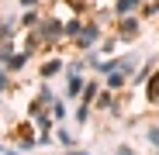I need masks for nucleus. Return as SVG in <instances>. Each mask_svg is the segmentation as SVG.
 <instances>
[{"instance_id": "1", "label": "nucleus", "mask_w": 159, "mask_h": 155, "mask_svg": "<svg viewBox=\"0 0 159 155\" xmlns=\"http://www.w3.org/2000/svg\"><path fill=\"white\" fill-rule=\"evenodd\" d=\"M42 35H45V38H62V24H59V21H45V24H42Z\"/></svg>"}, {"instance_id": "2", "label": "nucleus", "mask_w": 159, "mask_h": 155, "mask_svg": "<svg viewBox=\"0 0 159 155\" xmlns=\"http://www.w3.org/2000/svg\"><path fill=\"white\" fill-rule=\"evenodd\" d=\"M76 38H80V45H93L97 41V28H80Z\"/></svg>"}, {"instance_id": "3", "label": "nucleus", "mask_w": 159, "mask_h": 155, "mask_svg": "<svg viewBox=\"0 0 159 155\" xmlns=\"http://www.w3.org/2000/svg\"><path fill=\"white\" fill-rule=\"evenodd\" d=\"M80 90H83V80L76 76V69H69V97H76Z\"/></svg>"}, {"instance_id": "4", "label": "nucleus", "mask_w": 159, "mask_h": 155, "mask_svg": "<svg viewBox=\"0 0 159 155\" xmlns=\"http://www.w3.org/2000/svg\"><path fill=\"white\" fill-rule=\"evenodd\" d=\"M80 28H83V24H80V21H66V24H62V35L76 38V35H80Z\"/></svg>"}, {"instance_id": "5", "label": "nucleus", "mask_w": 159, "mask_h": 155, "mask_svg": "<svg viewBox=\"0 0 159 155\" xmlns=\"http://www.w3.org/2000/svg\"><path fill=\"white\" fill-rule=\"evenodd\" d=\"M59 69H62V62H59V59H52V62H45V69H42V76H45V80H48V76H56Z\"/></svg>"}, {"instance_id": "6", "label": "nucleus", "mask_w": 159, "mask_h": 155, "mask_svg": "<svg viewBox=\"0 0 159 155\" xmlns=\"http://www.w3.org/2000/svg\"><path fill=\"white\" fill-rule=\"evenodd\" d=\"M121 35H125V38H135V35H139V24H135V21H125V24H121Z\"/></svg>"}, {"instance_id": "7", "label": "nucleus", "mask_w": 159, "mask_h": 155, "mask_svg": "<svg viewBox=\"0 0 159 155\" xmlns=\"http://www.w3.org/2000/svg\"><path fill=\"white\" fill-rule=\"evenodd\" d=\"M139 7V0H118V14H128V11H135Z\"/></svg>"}, {"instance_id": "8", "label": "nucleus", "mask_w": 159, "mask_h": 155, "mask_svg": "<svg viewBox=\"0 0 159 155\" xmlns=\"http://www.w3.org/2000/svg\"><path fill=\"white\" fill-rule=\"evenodd\" d=\"M121 83H125V72H111V80H107V86H114V90H121Z\"/></svg>"}, {"instance_id": "9", "label": "nucleus", "mask_w": 159, "mask_h": 155, "mask_svg": "<svg viewBox=\"0 0 159 155\" xmlns=\"http://www.w3.org/2000/svg\"><path fill=\"white\" fill-rule=\"evenodd\" d=\"M24 59H28V55H11L4 66H11V69H21V66H24Z\"/></svg>"}, {"instance_id": "10", "label": "nucleus", "mask_w": 159, "mask_h": 155, "mask_svg": "<svg viewBox=\"0 0 159 155\" xmlns=\"http://www.w3.org/2000/svg\"><path fill=\"white\" fill-rule=\"evenodd\" d=\"M14 35V21H4V24H0V38H11Z\"/></svg>"}, {"instance_id": "11", "label": "nucleus", "mask_w": 159, "mask_h": 155, "mask_svg": "<svg viewBox=\"0 0 159 155\" xmlns=\"http://www.w3.org/2000/svg\"><path fill=\"white\" fill-rule=\"evenodd\" d=\"M59 141H62V145H73V141H76V138H73V135H69V131H66V127H62V131H59Z\"/></svg>"}, {"instance_id": "12", "label": "nucleus", "mask_w": 159, "mask_h": 155, "mask_svg": "<svg viewBox=\"0 0 159 155\" xmlns=\"http://www.w3.org/2000/svg\"><path fill=\"white\" fill-rule=\"evenodd\" d=\"M21 4H24V7H35V4H38V0H21Z\"/></svg>"}, {"instance_id": "13", "label": "nucleus", "mask_w": 159, "mask_h": 155, "mask_svg": "<svg viewBox=\"0 0 159 155\" xmlns=\"http://www.w3.org/2000/svg\"><path fill=\"white\" fill-rule=\"evenodd\" d=\"M4 83H7V80H4V72H0V90H4Z\"/></svg>"}, {"instance_id": "14", "label": "nucleus", "mask_w": 159, "mask_h": 155, "mask_svg": "<svg viewBox=\"0 0 159 155\" xmlns=\"http://www.w3.org/2000/svg\"><path fill=\"white\" fill-rule=\"evenodd\" d=\"M69 155H87V152H69Z\"/></svg>"}]
</instances>
